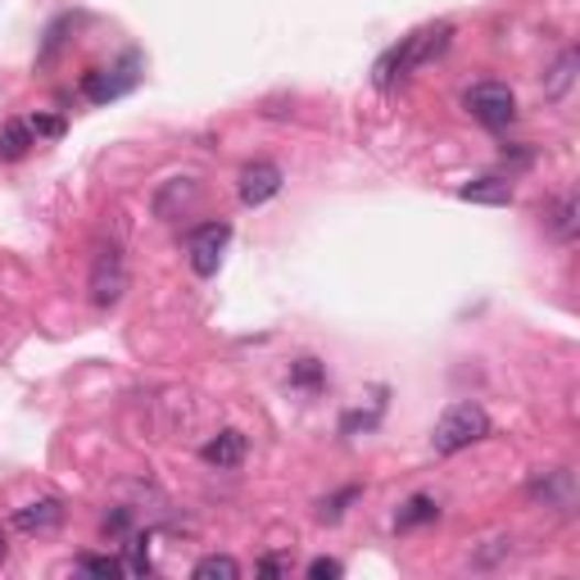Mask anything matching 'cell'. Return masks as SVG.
Segmentation results:
<instances>
[{"label":"cell","mask_w":580,"mask_h":580,"mask_svg":"<svg viewBox=\"0 0 580 580\" xmlns=\"http://www.w3.org/2000/svg\"><path fill=\"white\" fill-rule=\"evenodd\" d=\"M259 571H263V576H286V571H291V558L267 554V558H259Z\"/></svg>","instance_id":"24"},{"label":"cell","mask_w":580,"mask_h":580,"mask_svg":"<svg viewBox=\"0 0 580 580\" xmlns=\"http://www.w3.org/2000/svg\"><path fill=\"white\" fill-rule=\"evenodd\" d=\"M286 186V173L277 168V164H250L245 173H241V182H237V196H241V205H250V209H259V205H267L277 196V190Z\"/></svg>","instance_id":"8"},{"label":"cell","mask_w":580,"mask_h":580,"mask_svg":"<svg viewBox=\"0 0 580 580\" xmlns=\"http://www.w3.org/2000/svg\"><path fill=\"white\" fill-rule=\"evenodd\" d=\"M32 145H36V136H32L28 119H14V123L0 128V160H6V164H19Z\"/></svg>","instance_id":"13"},{"label":"cell","mask_w":580,"mask_h":580,"mask_svg":"<svg viewBox=\"0 0 580 580\" xmlns=\"http://www.w3.org/2000/svg\"><path fill=\"white\" fill-rule=\"evenodd\" d=\"M490 436V413L481 408V404H453V408H445V417L436 422V436H431V445H436V453H462V449H472L477 440H485Z\"/></svg>","instance_id":"2"},{"label":"cell","mask_w":580,"mask_h":580,"mask_svg":"<svg viewBox=\"0 0 580 580\" xmlns=\"http://www.w3.org/2000/svg\"><path fill=\"white\" fill-rule=\"evenodd\" d=\"M32 136H64V119H51V113H36V119H28Z\"/></svg>","instance_id":"20"},{"label":"cell","mask_w":580,"mask_h":580,"mask_svg":"<svg viewBox=\"0 0 580 580\" xmlns=\"http://www.w3.org/2000/svg\"><path fill=\"white\" fill-rule=\"evenodd\" d=\"M59 522H64V504H59V499H36V504H28V508L14 513V526L23 535H51Z\"/></svg>","instance_id":"11"},{"label":"cell","mask_w":580,"mask_h":580,"mask_svg":"<svg viewBox=\"0 0 580 580\" xmlns=\"http://www.w3.org/2000/svg\"><path fill=\"white\" fill-rule=\"evenodd\" d=\"M227 241H231V227H227V222H200L196 231H190V241H186L190 267H196L200 277H214V273H218V263H222Z\"/></svg>","instance_id":"5"},{"label":"cell","mask_w":580,"mask_h":580,"mask_svg":"<svg viewBox=\"0 0 580 580\" xmlns=\"http://www.w3.org/2000/svg\"><path fill=\"white\" fill-rule=\"evenodd\" d=\"M77 567H83L87 576H109V580L128 571L119 558H105V554H83V558H77Z\"/></svg>","instance_id":"18"},{"label":"cell","mask_w":580,"mask_h":580,"mask_svg":"<svg viewBox=\"0 0 580 580\" xmlns=\"http://www.w3.org/2000/svg\"><path fill=\"white\" fill-rule=\"evenodd\" d=\"M576 83V51H562L558 55V64L549 68V83H545V96L549 100H558V96H567V87Z\"/></svg>","instance_id":"16"},{"label":"cell","mask_w":580,"mask_h":580,"mask_svg":"<svg viewBox=\"0 0 580 580\" xmlns=\"http://www.w3.org/2000/svg\"><path fill=\"white\" fill-rule=\"evenodd\" d=\"M190 576H196V580H237L241 562L227 558V554H209V558H200L196 567H190Z\"/></svg>","instance_id":"15"},{"label":"cell","mask_w":580,"mask_h":580,"mask_svg":"<svg viewBox=\"0 0 580 580\" xmlns=\"http://www.w3.org/2000/svg\"><path fill=\"white\" fill-rule=\"evenodd\" d=\"M344 567L336 562V558H314V562H308V580H336Z\"/></svg>","instance_id":"22"},{"label":"cell","mask_w":580,"mask_h":580,"mask_svg":"<svg viewBox=\"0 0 580 580\" xmlns=\"http://www.w3.org/2000/svg\"><path fill=\"white\" fill-rule=\"evenodd\" d=\"M359 499V490H344V494H336V499H327L322 504V522H340V513H344V504H354Z\"/></svg>","instance_id":"21"},{"label":"cell","mask_w":580,"mask_h":580,"mask_svg":"<svg viewBox=\"0 0 580 580\" xmlns=\"http://www.w3.org/2000/svg\"><path fill=\"white\" fill-rule=\"evenodd\" d=\"M6 554H10V545H6V530H0V562H6Z\"/></svg>","instance_id":"25"},{"label":"cell","mask_w":580,"mask_h":580,"mask_svg":"<svg viewBox=\"0 0 580 580\" xmlns=\"http://www.w3.org/2000/svg\"><path fill=\"white\" fill-rule=\"evenodd\" d=\"M128 571H136V576H145V571H150V554H145V539H132V545H128Z\"/></svg>","instance_id":"23"},{"label":"cell","mask_w":580,"mask_h":580,"mask_svg":"<svg viewBox=\"0 0 580 580\" xmlns=\"http://www.w3.org/2000/svg\"><path fill=\"white\" fill-rule=\"evenodd\" d=\"M449 42H453V28H449V23H427V28L408 32L400 46H391V51H385V55L372 64V83H376V91H391L395 83H404V77H408L413 68L440 59V55L449 51Z\"/></svg>","instance_id":"1"},{"label":"cell","mask_w":580,"mask_h":580,"mask_svg":"<svg viewBox=\"0 0 580 580\" xmlns=\"http://www.w3.org/2000/svg\"><path fill=\"white\" fill-rule=\"evenodd\" d=\"M526 494L535 499V504L554 508V513H571V508H576V477H571L567 468L539 472V477H535V481L526 485Z\"/></svg>","instance_id":"7"},{"label":"cell","mask_w":580,"mask_h":580,"mask_svg":"<svg viewBox=\"0 0 580 580\" xmlns=\"http://www.w3.org/2000/svg\"><path fill=\"white\" fill-rule=\"evenodd\" d=\"M196 196H200L196 177H168L160 190H154L150 214L160 218V222H173V218H182V209H190V205H196Z\"/></svg>","instance_id":"9"},{"label":"cell","mask_w":580,"mask_h":580,"mask_svg":"<svg viewBox=\"0 0 580 580\" xmlns=\"http://www.w3.org/2000/svg\"><path fill=\"white\" fill-rule=\"evenodd\" d=\"M200 458L209 462V468H218V472L241 468V462H245V436L227 427V431H218V436H209V440L200 445Z\"/></svg>","instance_id":"10"},{"label":"cell","mask_w":580,"mask_h":580,"mask_svg":"<svg viewBox=\"0 0 580 580\" xmlns=\"http://www.w3.org/2000/svg\"><path fill=\"white\" fill-rule=\"evenodd\" d=\"M458 200H468V205H513V182L508 177H472L468 186H458Z\"/></svg>","instance_id":"12"},{"label":"cell","mask_w":580,"mask_h":580,"mask_svg":"<svg viewBox=\"0 0 580 580\" xmlns=\"http://www.w3.org/2000/svg\"><path fill=\"white\" fill-rule=\"evenodd\" d=\"M462 105H468V113L481 128H490V132H504L517 119V96L504 83H477V87H468Z\"/></svg>","instance_id":"4"},{"label":"cell","mask_w":580,"mask_h":580,"mask_svg":"<svg viewBox=\"0 0 580 580\" xmlns=\"http://www.w3.org/2000/svg\"><path fill=\"white\" fill-rule=\"evenodd\" d=\"M549 231L558 241H576V200L562 196L554 209H549Z\"/></svg>","instance_id":"17"},{"label":"cell","mask_w":580,"mask_h":580,"mask_svg":"<svg viewBox=\"0 0 580 580\" xmlns=\"http://www.w3.org/2000/svg\"><path fill=\"white\" fill-rule=\"evenodd\" d=\"M128 286H132V273H128L123 245H119V241H105V245L96 250V259H91V282H87L91 304H96V308H113V304L128 295Z\"/></svg>","instance_id":"3"},{"label":"cell","mask_w":580,"mask_h":580,"mask_svg":"<svg viewBox=\"0 0 580 580\" xmlns=\"http://www.w3.org/2000/svg\"><path fill=\"white\" fill-rule=\"evenodd\" d=\"M291 381H295V385H322V368H318V359H299L295 372H291Z\"/></svg>","instance_id":"19"},{"label":"cell","mask_w":580,"mask_h":580,"mask_svg":"<svg viewBox=\"0 0 580 580\" xmlns=\"http://www.w3.org/2000/svg\"><path fill=\"white\" fill-rule=\"evenodd\" d=\"M436 517H440V504H436V499H431V494H413L408 504L400 508L395 526H400V530H417V526H431Z\"/></svg>","instance_id":"14"},{"label":"cell","mask_w":580,"mask_h":580,"mask_svg":"<svg viewBox=\"0 0 580 580\" xmlns=\"http://www.w3.org/2000/svg\"><path fill=\"white\" fill-rule=\"evenodd\" d=\"M136 68H141V59H136V55H128L119 68H91V73H87V83H83L87 100L105 105V100H113V96L132 91V87H136Z\"/></svg>","instance_id":"6"}]
</instances>
